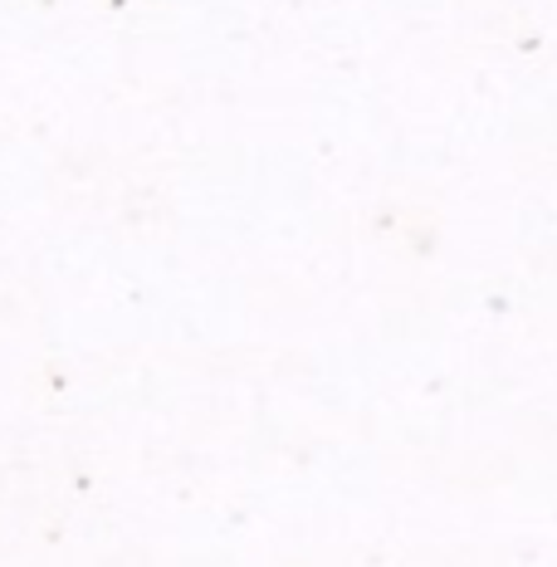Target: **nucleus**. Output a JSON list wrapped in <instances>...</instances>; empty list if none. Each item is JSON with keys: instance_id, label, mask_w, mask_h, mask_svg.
<instances>
[]
</instances>
